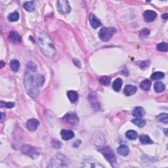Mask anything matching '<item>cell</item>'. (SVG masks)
<instances>
[{
  "label": "cell",
  "instance_id": "6da1fadb",
  "mask_svg": "<svg viewBox=\"0 0 168 168\" xmlns=\"http://www.w3.org/2000/svg\"><path fill=\"white\" fill-rule=\"evenodd\" d=\"M38 76L36 65L34 62H28L26 67L24 86L28 95L32 98H36L39 95V88L37 82Z\"/></svg>",
  "mask_w": 168,
  "mask_h": 168
},
{
  "label": "cell",
  "instance_id": "7a4b0ae2",
  "mask_svg": "<svg viewBox=\"0 0 168 168\" xmlns=\"http://www.w3.org/2000/svg\"><path fill=\"white\" fill-rule=\"evenodd\" d=\"M38 43L41 51L45 56L49 58H53L56 51L54 49L53 41L49 36L45 32H41L38 36Z\"/></svg>",
  "mask_w": 168,
  "mask_h": 168
},
{
  "label": "cell",
  "instance_id": "3957f363",
  "mask_svg": "<svg viewBox=\"0 0 168 168\" xmlns=\"http://www.w3.org/2000/svg\"><path fill=\"white\" fill-rule=\"evenodd\" d=\"M100 151L103 155L106 160H107L112 167H114L115 165L116 164V158L114 154V152H113L112 148H110L108 146L102 147L101 148Z\"/></svg>",
  "mask_w": 168,
  "mask_h": 168
},
{
  "label": "cell",
  "instance_id": "277c9868",
  "mask_svg": "<svg viewBox=\"0 0 168 168\" xmlns=\"http://www.w3.org/2000/svg\"><path fill=\"white\" fill-rule=\"evenodd\" d=\"M21 151L24 154L33 159L38 158L40 154L38 148L29 145H24L21 148Z\"/></svg>",
  "mask_w": 168,
  "mask_h": 168
},
{
  "label": "cell",
  "instance_id": "5b68a950",
  "mask_svg": "<svg viewBox=\"0 0 168 168\" xmlns=\"http://www.w3.org/2000/svg\"><path fill=\"white\" fill-rule=\"evenodd\" d=\"M116 32V30L114 28H102L99 32L100 39L103 41H108L110 40L113 35Z\"/></svg>",
  "mask_w": 168,
  "mask_h": 168
},
{
  "label": "cell",
  "instance_id": "8992f818",
  "mask_svg": "<svg viewBox=\"0 0 168 168\" xmlns=\"http://www.w3.org/2000/svg\"><path fill=\"white\" fill-rule=\"evenodd\" d=\"M62 120L65 123L71 126H75L79 122V118L74 112L67 113L62 118Z\"/></svg>",
  "mask_w": 168,
  "mask_h": 168
},
{
  "label": "cell",
  "instance_id": "52a82bcc",
  "mask_svg": "<svg viewBox=\"0 0 168 168\" xmlns=\"http://www.w3.org/2000/svg\"><path fill=\"white\" fill-rule=\"evenodd\" d=\"M57 9L58 12L62 15H66L71 11L69 2L66 0H61L57 1Z\"/></svg>",
  "mask_w": 168,
  "mask_h": 168
},
{
  "label": "cell",
  "instance_id": "ba28073f",
  "mask_svg": "<svg viewBox=\"0 0 168 168\" xmlns=\"http://www.w3.org/2000/svg\"><path fill=\"white\" fill-rule=\"evenodd\" d=\"M8 40L10 42L15 44H19L22 41V38L18 32L15 31H11L8 36Z\"/></svg>",
  "mask_w": 168,
  "mask_h": 168
},
{
  "label": "cell",
  "instance_id": "9c48e42d",
  "mask_svg": "<svg viewBox=\"0 0 168 168\" xmlns=\"http://www.w3.org/2000/svg\"><path fill=\"white\" fill-rule=\"evenodd\" d=\"M157 17V13L154 11L147 10L143 13L144 20L147 23H151L154 21Z\"/></svg>",
  "mask_w": 168,
  "mask_h": 168
},
{
  "label": "cell",
  "instance_id": "30bf717a",
  "mask_svg": "<svg viewBox=\"0 0 168 168\" xmlns=\"http://www.w3.org/2000/svg\"><path fill=\"white\" fill-rule=\"evenodd\" d=\"M40 122L38 120L32 118L29 120L27 123V127L30 131H35L38 129Z\"/></svg>",
  "mask_w": 168,
  "mask_h": 168
},
{
  "label": "cell",
  "instance_id": "8fae6325",
  "mask_svg": "<svg viewBox=\"0 0 168 168\" xmlns=\"http://www.w3.org/2000/svg\"><path fill=\"white\" fill-rule=\"evenodd\" d=\"M89 19L90 25L93 28L96 29V28H99L100 26L101 25V22L100 21L99 19H98L95 15H93L92 13L90 14L89 17Z\"/></svg>",
  "mask_w": 168,
  "mask_h": 168
},
{
  "label": "cell",
  "instance_id": "7c38bea8",
  "mask_svg": "<svg viewBox=\"0 0 168 168\" xmlns=\"http://www.w3.org/2000/svg\"><path fill=\"white\" fill-rule=\"evenodd\" d=\"M82 167H104L101 163H98L97 161L91 160H84V163H82Z\"/></svg>",
  "mask_w": 168,
  "mask_h": 168
},
{
  "label": "cell",
  "instance_id": "4fadbf2b",
  "mask_svg": "<svg viewBox=\"0 0 168 168\" xmlns=\"http://www.w3.org/2000/svg\"><path fill=\"white\" fill-rule=\"evenodd\" d=\"M60 134L62 139L64 141L70 140L74 137V133L72 130L62 129L61 131Z\"/></svg>",
  "mask_w": 168,
  "mask_h": 168
},
{
  "label": "cell",
  "instance_id": "5bb4252c",
  "mask_svg": "<svg viewBox=\"0 0 168 168\" xmlns=\"http://www.w3.org/2000/svg\"><path fill=\"white\" fill-rule=\"evenodd\" d=\"M137 87L131 86V85H127L124 89V93L126 96H131L134 95L137 92Z\"/></svg>",
  "mask_w": 168,
  "mask_h": 168
},
{
  "label": "cell",
  "instance_id": "9a60e30c",
  "mask_svg": "<svg viewBox=\"0 0 168 168\" xmlns=\"http://www.w3.org/2000/svg\"><path fill=\"white\" fill-rule=\"evenodd\" d=\"M117 152H118L120 155H121L122 156H126L129 154V148L126 145H121L118 148Z\"/></svg>",
  "mask_w": 168,
  "mask_h": 168
},
{
  "label": "cell",
  "instance_id": "2e32d148",
  "mask_svg": "<svg viewBox=\"0 0 168 168\" xmlns=\"http://www.w3.org/2000/svg\"><path fill=\"white\" fill-rule=\"evenodd\" d=\"M133 115L137 118L143 117L145 115V111L143 108L141 107V106H138V107L135 108L133 111Z\"/></svg>",
  "mask_w": 168,
  "mask_h": 168
},
{
  "label": "cell",
  "instance_id": "e0dca14e",
  "mask_svg": "<svg viewBox=\"0 0 168 168\" xmlns=\"http://www.w3.org/2000/svg\"><path fill=\"white\" fill-rule=\"evenodd\" d=\"M24 9L27 10L28 12L34 11L36 9V5H35V1H27L24 3L23 5Z\"/></svg>",
  "mask_w": 168,
  "mask_h": 168
},
{
  "label": "cell",
  "instance_id": "ac0fdd59",
  "mask_svg": "<svg viewBox=\"0 0 168 168\" xmlns=\"http://www.w3.org/2000/svg\"><path fill=\"white\" fill-rule=\"evenodd\" d=\"M122 84H123V81H122L121 78H118L117 79H116L112 84V88L114 89V90L117 91V92L120 91L122 87Z\"/></svg>",
  "mask_w": 168,
  "mask_h": 168
},
{
  "label": "cell",
  "instance_id": "d6986e66",
  "mask_svg": "<svg viewBox=\"0 0 168 168\" xmlns=\"http://www.w3.org/2000/svg\"><path fill=\"white\" fill-rule=\"evenodd\" d=\"M67 96L71 102H75L78 99V94L75 91H68L67 92Z\"/></svg>",
  "mask_w": 168,
  "mask_h": 168
},
{
  "label": "cell",
  "instance_id": "ffe728a7",
  "mask_svg": "<svg viewBox=\"0 0 168 168\" xmlns=\"http://www.w3.org/2000/svg\"><path fill=\"white\" fill-rule=\"evenodd\" d=\"M154 90H155V91H156V92L161 93L165 90V86L164 85V84H163L162 82H156L154 84Z\"/></svg>",
  "mask_w": 168,
  "mask_h": 168
},
{
  "label": "cell",
  "instance_id": "44dd1931",
  "mask_svg": "<svg viewBox=\"0 0 168 168\" xmlns=\"http://www.w3.org/2000/svg\"><path fill=\"white\" fill-rule=\"evenodd\" d=\"M10 67L13 71L15 72H17L19 71V68H20V62L16 59L12 60L10 62Z\"/></svg>",
  "mask_w": 168,
  "mask_h": 168
},
{
  "label": "cell",
  "instance_id": "7402d4cb",
  "mask_svg": "<svg viewBox=\"0 0 168 168\" xmlns=\"http://www.w3.org/2000/svg\"><path fill=\"white\" fill-rule=\"evenodd\" d=\"M139 140L142 144L144 145H147V144H152L153 141L151 140L150 137L147 135H142L139 137Z\"/></svg>",
  "mask_w": 168,
  "mask_h": 168
},
{
  "label": "cell",
  "instance_id": "603a6c76",
  "mask_svg": "<svg viewBox=\"0 0 168 168\" xmlns=\"http://www.w3.org/2000/svg\"><path fill=\"white\" fill-rule=\"evenodd\" d=\"M126 136L130 140H135L138 137V133L134 130H129L126 133Z\"/></svg>",
  "mask_w": 168,
  "mask_h": 168
},
{
  "label": "cell",
  "instance_id": "cb8c5ba5",
  "mask_svg": "<svg viewBox=\"0 0 168 168\" xmlns=\"http://www.w3.org/2000/svg\"><path fill=\"white\" fill-rule=\"evenodd\" d=\"M151 87V82L149 80L143 81L140 84V88L144 91H148Z\"/></svg>",
  "mask_w": 168,
  "mask_h": 168
},
{
  "label": "cell",
  "instance_id": "d4e9b609",
  "mask_svg": "<svg viewBox=\"0 0 168 168\" xmlns=\"http://www.w3.org/2000/svg\"><path fill=\"white\" fill-rule=\"evenodd\" d=\"M164 76L165 74L163 72H154L152 74L150 78L153 80H159L163 79L164 78Z\"/></svg>",
  "mask_w": 168,
  "mask_h": 168
},
{
  "label": "cell",
  "instance_id": "484cf974",
  "mask_svg": "<svg viewBox=\"0 0 168 168\" xmlns=\"http://www.w3.org/2000/svg\"><path fill=\"white\" fill-rule=\"evenodd\" d=\"M19 13L17 11H15L9 15L8 20L11 22H16L19 19Z\"/></svg>",
  "mask_w": 168,
  "mask_h": 168
},
{
  "label": "cell",
  "instance_id": "4316f807",
  "mask_svg": "<svg viewBox=\"0 0 168 168\" xmlns=\"http://www.w3.org/2000/svg\"><path fill=\"white\" fill-rule=\"evenodd\" d=\"M132 122L139 127H143L146 125V122L141 118H135L132 120Z\"/></svg>",
  "mask_w": 168,
  "mask_h": 168
},
{
  "label": "cell",
  "instance_id": "83f0119b",
  "mask_svg": "<svg viewBox=\"0 0 168 168\" xmlns=\"http://www.w3.org/2000/svg\"><path fill=\"white\" fill-rule=\"evenodd\" d=\"M167 114L165 113H163V114H160L156 117V119L158 120L159 122H163V123L167 124L168 122V118H167Z\"/></svg>",
  "mask_w": 168,
  "mask_h": 168
},
{
  "label": "cell",
  "instance_id": "f1b7e54d",
  "mask_svg": "<svg viewBox=\"0 0 168 168\" xmlns=\"http://www.w3.org/2000/svg\"><path fill=\"white\" fill-rule=\"evenodd\" d=\"M99 82L102 85H103V86H108L110 84L111 79L110 78L107 77V76H103V77L100 78Z\"/></svg>",
  "mask_w": 168,
  "mask_h": 168
},
{
  "label": "cell",
  "instance_id": "f546056e",
  "mask_svg": "<svg viewBox=\"0 0 168 168\" xmlns=\"http://www.w3.org/2000/svg\"><path fill=\"white\" fill-rule=\"evenodd\" d=\"M0 106L1 108H12L15 106V103L12 102H3L1 101L0 102Z\"/></svg>",
  "mask_w": 168,
  "mask_h": 168
},
{
  "label": "cell",
  "instance_id": "4dcf8cb0",
  "mask_svg": "<svg viewBox=\"0 0 168 168\" xmlns=\"http://www.w3.org/2000/svg\"><path fill=\"white\" fill-rule=\"evenodd\" d=\"M157 49L160 51L167 52V45L165 43H160L157 45Z\"/></svg>",
  "mask_w": 168,
  "mask_h": 168
},
{
  "label": "cell",
  "instance_id": "1f68e13d",
  "mask_svg": "<svg viewBox=\"0 0 168 168\" xmlns=\"http://www.w3.org/2000/svg\"><path fill=\"white\" fill-rule=\"evenodd\" d=\"M150 60H145V61H142V62L138 63L139 67L141 68V69H146L150 66Z\"/></svg>",
  "mask_w": 168,
  "mask_h": 168
},
{
  "label": "cell",
  "instance_id": "d6a6232c",
  "mask_svg": "<svg viewBox=\"0 0 168 168\" xmlns=\"http://www.w3.org/2000/svg\"><path fill=\"white\" fill-rule=\"evenodd\" d=\"M37 82H38V86L39 88H41V87H42L43 84H44V82H45L44 76L38 74V79H37Z\"/></svg>",
  "mask_w": 168,
  "mask_h": 168
},
{
  "label": "cell",
  "instance_id": "836d02e7",
  "mask_svg": "<svg viewBox=\"0 0 168 168\" xmlns=\"http://www.w3.org/2000/svg\"><path fill=\"white\" fill-rule=\"evenodd\" d=\"M150 31L149 30L147 29V28H145V29L141 30L139 36H140V37H141V38H145V37H147L150 34Z\"/></svg>",
  "mask_w": 168,
  "mask_h": 168
},
{
  "label": "cell",
  "instance_id": "e575fe53",
  "mask_svg": "<svg viewBox=\"0 0 168 168\" xmlns=\"http://www.w3.org/2000/svg\"><path fill=\"white\" fill-rule=\"evenodd\" d=\"M52 145H53V147L55 148H60L61 147V143L60 141L53 140L52 141Z\"/></svg>",
  "mask_w": 168,
  "mask_h": 168
},
{
  "label": "cell",
  "instance_id": "d590c367",
  "mask_svg": "<svg viewBox=\"0 0 168 168\" xmlns=\"http://www.w3.org/2000/svg\"><path fill=\"white\" fill-rule=\"evenodd\" d=\"M81 143H82V141H81V140L76 141L75 142H74V143L73 144V147L74 148H77V147H79Z\"/></svg>",
  "mask_w": 168,
  "mask_h": 168
},
{
  "label": "cell",
  "instance_id": "8d00e7d4",
  "mask_svg": "<svg viewBox=\"0 0 168 168\" xmlns=\"http://www.w3.org/2000/svg\"><path fill=\"white\" fill-rule=\"evenodd\" d=\"M73 62L74 63V64H76V66H77L78 68H81V64L79 61L77 60L76 59H74L73 60Z\"/></svg>",
  "mask_w": 168,
  "mask_h": 168
},
{
  "label": "cell",
  "instance_id": "74e56055",
  "mask_svg": "<svg viewBox=\"0 0 168 168\" xmlns=\"http://www.w3.org/2000/svg\"><path fill=\"white\" fill-rule=\"evenodd\" d=\"M161 18L163 19H165V20H167V18H168V14L167 13H165L162 15V16H161Z\"/></svg>",
  "mask_w": 168,
  "mask_h": 168
},
{
  "label": "cell",
  "instance_id": "f35d334b",
  "mask_svg": "<svg viewBox=\"0 0 168 168\" xmlns=\"http://www.w3.org/2000/svg\"><path fill=\"white\" fill-rule=\"evenodd\" d=\"M5 118V114H4V113H1V123H3V122Z\"/></svg>",
  "mask_w": 168,
  "mask_h": 168
},
{
  "label": "cell",
  "instance_id": "ab89813d",
  "mask_svg": "<svg viewBox=\"0 0 168 168\" xmlns=\"http://www.w3.org/2000/svg\"><path fill=\"white\" fill-rule=\"evenodd\" d=\"M1 68H2L3 67L4 65H5V63H4L3 61H2V60L1 61Z\"/></svg>",
  "mask_w": 168,
  "mask_h": 168
}]
</instances>
